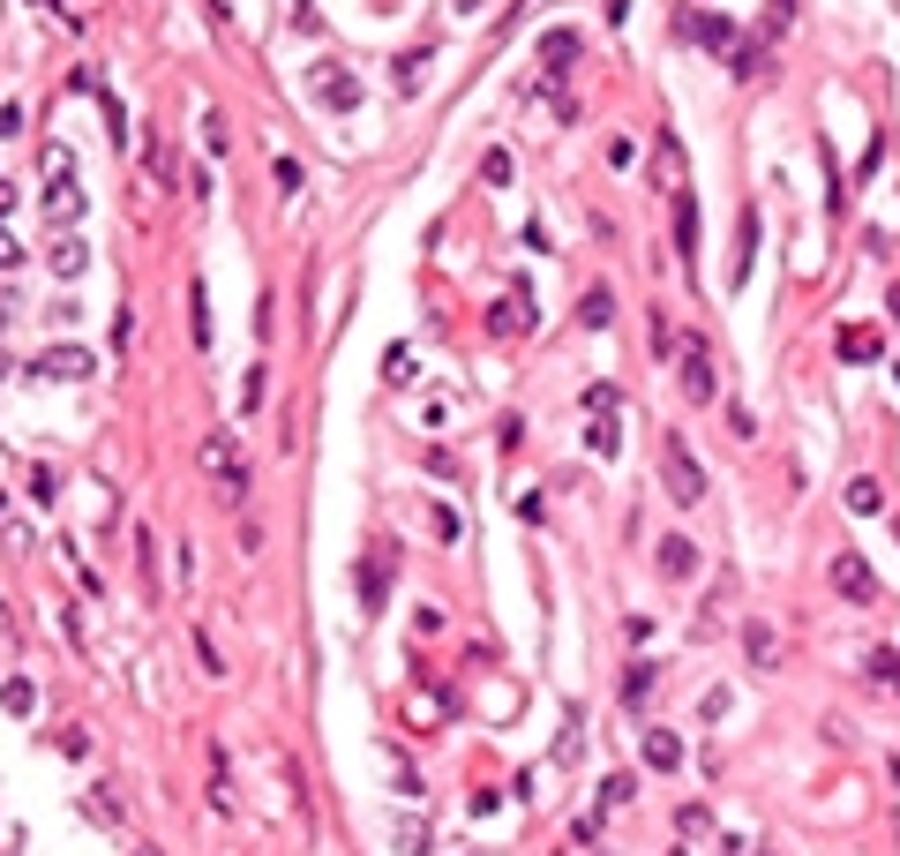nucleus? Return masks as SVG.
Masks as SVG:
<instances>
[{
	"label": "nucleus",
	"mask_w": 900,
	"mask_h": 856,
	"mask_svg": "<svg viewBox=\"0 0 900 856\" xmlns=\"http://www.w3.org/2000/svg\"><path fill=\"white\" fill-rule=\"evenodd\" d=\"M676 391H684L690 406H714V399H720L714 346H706V339H684V353H676Z\"/></svg>",
	"instance_id": "nucleus-3"
},
{
	"label": "nucleus",
	"mask_w": 900,
	"mask_h": 856,
	"mask_svg": "<svg viewBox=\"0 0 900 856\" xmlns=\"http://www.w3.org/2000/svg\"><path fill=\"white\" fill-rule=\"evenodd\" d=\"M203 474L218 481L225 504H249V451H241L233 429H211V436H203Z\"/></svg>",
	"instance_id": "nucleus-1"
},
{
	"label": "nucleus",
	"mask_w": 900,
	"mask_h": 856,
	"mask_svg": "<svg viewBox=\"0 0 900 856\" xmlns=\"http://www.w3.org/2000/svg\"><path fill=\"white\" fill-rule=\"evenodd\" d=\"M98 361H91V346H45V353H31V383H83Z\"/></svg>",
	"instance_id": "nucleus-5"
},
{
	"label": "nucleus",
	"mask_w": 900,
	"mask_h": 856,
	"mask_svg": "<svg viewBox=\"0 0 900 856\" xmlns=\"http://www.w3.org/2000/svg\"><path fill=\"white\" fill-rule=\"evenodd\" d=\"M135 856H158V849H135Z\"/></svg>",
	"instance_id": "nucleus-50"
},
{
	"label": "nucleus",
	"mask_w": 900,
	"mask_h": 856,
	"mask_svg": "<svg viewBox=\"0 0 900 856\" xmlns=\"http://www.w3.org/2000/svg\"><path fill=\"white\" fill-rule=\"evenodd\" d=\"M646 766H653V774H676V766H684V736H676V729H646Z\"/></svg>",
	"instance_id": "nucleus-13"
},
{
	"label": "nucleus",
	"mask_w": 900,
	"mask_h": 856,
	"mask_svg": "<svg viewBox=\"0 0 900 856\" xmlns=\"http://www.w3.org/2000/svg\"><path fill=\"white\" fill-rule=\"evenodd\" d=\"M676 249H684V255H698V195H676Z\"/></svg>",
	"instance_id": "nucleus-20"
},
{
	"label": "nucleus",
	"mask_w": 900,
	"mask_h": 856,
	"mask_svg": "<svg viewBox=\"0 0 900 856\" xmlns=\"http://www.w3.org/2000/svg\"><path fill=\"white\" fill-rule=\"evenodd\" d=\"M0 706H8L16 722H23V714H38V684H31V676H8V684H0Z\"/></svg>",
	"instance_id": "nucleus-21"
},
{
	"label": "nucleus",
	"mask_w": 900,
	"mask_h": 856,
	"mask_svg": "<svg viewBox=\"0 0 900 856\" xmlns=\"http://www.w3.org/2000/svg\"><path fill=\"white\" fill-rule=\"evenodd\" d=\"M83 819H91V826H105V834H121V826H128V812H121V796H113V789H91V796H83Z\"/></svg>",
	"instance_id": "nucleus-16"
},
{
	"label": "nucleus",
	"mask_w": 900,
	"mask_h": 856,
	"mask_svg": "<svg viewBox=\"0 0 900 856\" xmlns=\"http://www.w3.org/2000/svg\"><path fill=\"white\" fill-rule=\"evenodd\" d=\"M428 68V46H413V53H398V91H413V75Z\"/></svg>",
	"instance_id": "nucleus-35"
},
{
	"label": "nucleus",
	"mask_w": 900,
	"mask_h": 856,
	"mask_svg": "<svg viewBox=\"0 0 900 856\" xmlns=\"http://www.w3.org/2000/svg\"><path fill=\"white\" fill-rule=\"evenodd\" d=\"M8 646H16V624H8V608H0V654H8Z\"/></svg>",
	"instance_id": "nucleus-44"
},
{
	"label": "nucleus",
	"mask_w": 900,
	"mask_h": 856,
	"mask_svg": "<svg viewBox=\"0 0 900 856\" xmlns=\"http://www.w3.org/2000/svg\"><path fill=\"white\" fill-rule=\"evenodd\" d=\"M361 602L383 608V556H368V564H361Z\"/></svg>",
	"instance_id": "nucleus-31"
},
{
	"label": "nucleus",
	"mask_w": 900,
	"mask_h": 856,
	"mask_svg": "<svg viewBox=\"0 0 900 856\" xmlns=\"http://www.w3.org/2000/svg\"><path fill=\"white\" fill-rule=\"evenodd\" d=\"M38 173H45V181H68V173H75V151H68V143H45V151H38Z\"/></svg>",
	"instance_id": "nucleus-25"
},
{
	"label": "nucleus",
	"mask_w": 900,
	"mask_h": 856,
	"mask_svg": "<svg viewBox=\"0 0 900 856\" xmlns=\"http://www.w3.org/2000/svg\"><path fill=\"white\" fill-rule=\"evenodd\" d=\"M676 38H684V46H706V53H736V46H744L736 23L714 16V8H684V16H676Z\"/></svg>",
	"instance_id": "nucleus-4"
},
{
	"label": "nucleus",
	"mask_w": 900,
	"mask_h": 856,
	"mask_svg": "<svg viewBox=\"0 0 900 856\" xmlns=\"http://www.w3.org/2000/svg\"><path fill=\"white\" fill-rule=\"evenodd\" d=\"M203 151H211V159L225 151V121H218V113H203Z\"/></svg>",
	"instance_id": "nucleus-42"
},
{
	"label": "nucleus",
	"mask_w": 900,
	"mask_h": 856,
	"mask_svg": "<svg viewBox=\"0 0 900 856\" xmlns=\"http://www.w3.org/2000/svg\"><path fill=\"white\" fill-rule=\"evenodd\" d=\"M540 61H548V68L578 61V38H570V31H548V46H540Z\"/></svg>",
	"instance_id": "nucleus-30"
},
{
	"label": "nucleus",
	"mask_w": 900,
	"mask_h": 856,
	"mask_svg": "<svg viewBox=\"0 0 900 856\" xmlns=\"http://www.w3.org/2000/svg\"><path fill=\"white\" fill-rule=\"evenodd\" d=\"M135 556H143V578H151V594H158V541H151V526L135 534Z\"/></svg>",
	"instance_id": "nucleus-37"
},
{
	"label": "nucleus",
	"mask_w": 900,
	"mask_h": 856,
	"mask_svg": "<svg viewBox=\"0 0 900 856\" xmlns=\"http://www.w3.org/2000/svg\"><path fill=\"white\" fill-rule=\"evenodd\" d=\"M8 849H16V826H0V856H8Z\"/></svg>",
	"instance_id": "nucleus-46"
},
{
	"label": "nucleus",
	"mask_w": 900,
	"mask_h": 856,
	"mask_svg": "<svg viewBox=\"0 0 900 856\" xmlns=\"http://www.w3.org/2000/svg\"><path fill=\"white\" fill-rule=\"evenodd\" d=\"M45 263H53V279H83V271H91V249H83L75 233H61V241H53V255H45Z\"/></svg>",
	"instance_id": "nucleus-14"
},
{
	"label": "nucleus",
	"mask_w": 900,
	"mask_h": 856,
	"mask_svg": "<svg viewBox=\"0 0 900 856\" xmlns=\"http://www.w3.org/2000/svg\"><path fill=\"white\" fill-rule=\"evenodd\" d=\"M863 668H870V684H878L886 698H900V654H893V646H870Z\"/></svg>",
	"instance_id": "nucleus-17"
},
{
	"label": "nucleus",
	"mask_w": 900,
	"mask_h": 856,
	"mask_svg": "<svg viewBox=\"0 0 900 856\" xmlns=\"http://www.w3.org/2000/svg\"><path fill=\"white\" fill-rule=\"evenodd\" d=\"M653 181L668 195H684V143L676 135H653Z\"/></svg>",
	"instance_id": "nucleus-11"
},
{
	"label": "nucleus",
	"mask_w": 900,
	"mask_h": 856,
	"mask_svg": "<svg viewBox=\"0 0 900 856\" xmlns=\"http://www.w3.org/2000/svg\"><path fill=\"white\" fill-rule=\"evenodd\" d=\"M578 323H586V331H608V323H616V301H608V285H593L586 301H578Z\"/></svg>",
	"instance_id": "nucleus-23"
},
{
	"label": "nucleus",
	"mask_w": 900,
	"mask_h": 856,
	"mask_svg": "<svg viewBox=\"0 0 900 856\" xmlns=\"http://www.w3.org/2000/svg\"><path fill=\"white\" fill-rule=\"evenodd\" d=\"M435 534H443V541H458V534H466V518H458L451 504H435Z\"/></svg>",
	"instance_id": "nucleus-41"
},
{
	"label": "nucleus",
	"mask_w": 900,
	"mask_h": 856,
	"mask_svg": "<svg viewBox=\"0 0 900 856\" xmlns=\"http://www.w3.org/2000/svg\"><path fill=\"white\" fill-rule=\"evenodd\" d=\"M428 842H435L428 812H398V819H391V849L398 856H428Z\"/></svg>",
	"instance_id": "nucleus-10"
},
{
	"label": "nucleus",
	"mask_w": 900,
	"mask_h": 856,
	"mask_svg": "<svg viewBox=\"0 0 900 856\" xmlns=\"http://www.w3.org/2000/svg\"><path fill=\"white\" fill-rule=\"evenodd\" d=\"M833 594H840V602H856V608L878 602V578H870V564L856 556V548H840V556H833Z\"/></svg>",
	"instance_id": "nucleus-7"
},
{
	"label": "nucleus",
	"mask_w": 900,
	"mask_h": 856,
	"mask_svg": "<svg viewBox=\"0 0 900 856\" xmlns=\"http://www.w3.org/2000/svg\"><path fill=\"white\" fill-rule=\"evenodd\" d=\"M405 722H413V729H435V722H443V698H435V692H413V698H405Z\"/></svg>",
	"instance_id": "nucleus-24"
},
{
	"label": "nucleus",
	"mask_w": 900,
	"mask_h": 856,
	"mask_svg": "<svg viewBox=\"0 0 900 856\" xmlns=\"http://www.w3.org/2000/svg\"><path fill=\"white\" fill-rule=\"evenodd\" d=\"M690 571H698V548H690L684 534H668V541H660V578H676V586H684Z\"/></svg>",
	"instance_id": "nucleus-15"
},
{
	"label": "nucleus",
	"mask_w": 900,
	"mask_h": 856,
	"mask_svg": "<svg viewBox=\"0 0 900 856\" xmlns=\"http://www.w3.org/2000/svg\"><path fill=\"white\" fill-rule=\"evenodd\" d=\"M660 481H668V496H676V504H706V466H698V459H690V444L684 436H660Z\"/></svg>",
	"instance_id": "nucleus-2"
},
{
	"label": "nucleus",
	"mask_w": 900,
	"mask_h": 856,
	"mask_svg": "<svg viewBox=\"0 0 900 856\" xmlns=\"http://www.w3.org/2000/svg\"><path fill=\"white\" fill-rule=\"evenodd\" d=\"M788 16H796V0H766V38H788Z\"/></svg>",
	"instance_id": "nucleus-34"
},
{
	"label": "nucleus",
	"mask_w": 900,
	"mask_h": 856,
	"mask_svg": "<svg viewBox=\"0 0 900 856\" xmlns=\"http://www.w3.org/2000/svg\"><path fill=\"white\" fill-rule=\"evenodd\" d=\"M473 8H481V0H451V16H473Z\"/></svg>",
	"instance_id": "nucleus-47"
},
{
	"label": "nucleus",
	"mask_w": 900,
	"mask_h": 856,
	"mask_svg": "<svg viewBox=\"0 0 900 856\" xmlns=\"http://www.w3.org/2000/svg\"><path fill=\"white\" fill-rule=\"evenodd\" d=\"M188 316H195V346H211V293H203V279L188 285Z\"/></svg>",
	"instance_id": "nucleus-26"
},
{
	"label": "nucleus",
	"mask_w": 900,
	"mask_h": 856,
	"mask_svg": "<svg viewBox=\"0 0 900 856\" xmlns=\"http://www.w3.org/2000/svg\"><path fill=\"white\" fill-rule=\"evenodd\" d=\"M8 211H16V189H8V181H0V219H8Z\"/></svg>",
	"instance_id": "nucleus-45"
},
{
	"label": "nucleus",
	"mask_w": 900,
	"mask_h": 856,
	"mask_svg": "<svg viewBox=\"0 0 900 856\" xmlns=\"http://www.w3.org/2000/svg\"><path fill=\"white\" fill-rule=\"evenodd\" d=\"M151 181H158V189H173V151H165L158 135H151Z\"/></svg>",
	"instance_id": "nucleus-36"
},
{
	"label": "nucleus",
	"mask_w": 900,
	"mask_h": 856,
	"mask_svg": "<svg viewBox=\"0 0 900 856\" xmlns=\"http://www.w3.org/2000/svg\"><path fill=\"white\" fill-rule=\"evenodd\" d=\"M309 83H315V105H323V113H353V105H361V83H353V68H338V61H323Z\"/></svg>",
	"instance_id": "nucleus-6"
},
{
	"label": "nucleus",
	"mask_w": 900,
	"mask_h": 856,
	"mask_svg": "<svg viewBox=\"0 0 900 856\" xmlns=\"http://www.w3.org/2000/svg\"><path fill=\"white\" fill-rule=\"evenodd\" d=\"M878 165H886V135H870V151H863V159H856V181H870Z\"/></svg>",
	"instance_id": "nucleus-38"
},
{
	"label": "nucleus",
	"mask_w": 900,
	"mask_h": 856,
	"mask_svg": "<svg viewBox=\"0 0 900 856\" xmlns=\"http://www.w3.org/2000/svg\"><path fill=\"white\" fill-rule=\"evenodd\" d=\"M83 211H91V195L75 189V173H68V181H45V225L75 233V225H83Z\"/></svg>",
	"instance_id": "nucleus-8"
},
{
	"label": "nucleus",
	"mask_w": 900,
	"mask_h": 856,
	"mask_svg": "<svg viewBox=\"0 0 900 856\" xmlns=\"http://www.w3.org/2000/svg\"><path fill=\"white\" fill-rule=\"evenodd\" d=\"M653 323V331H646V339H653V353H668V361H676V353H684V339H676V323H668V316H646Z\"/></svg>",
	"instance_id": "nucleus-29"
},
{
	"label": "nucleus",
	"mask_w": 900,
	"mask_h": 856,
	"mask_svg": "<svg viewBox=\"0 0 900 856\" xmlns=\"http://www.w3.org/2000/svg\"><path fill=\"white\" fill-rule=\"evenodd\" d=\"M0 376H8V346H0Z\"/></svg>",
	"instance_id": "nucleus-49"
},
{
	"label": "nucleus",
	"mask_w": 900,
	"mask_h": 856,
	"mask_svg": "<svg viewBox=\"0 0 900 856\" xmlns=\"http://www.w3.org/2000/svg\"><path fill=\"white\" fill-rule=\"evenodd\" d=\"M16 263H23V249H16V233L0 225V271H16Z\"/></svg>",
	"instance_id": "nucleus-43"
},
{
	"label": "nucleus",
	"mask_w": 900,
	"mask_h": 856,
	"mask_svg": "<svg viewBox=\"0 0 900 856\" xmlns=\"http://www.w3.org/2000/svg\"><path fill=\"white\" fill-rule=\"evenodd\" d=\"M886 309H893V323H900V285H893V293H886Z\"/></svg>",
	"instance_id": "nucleus-48"
},
{
	"label": "nucleus",
	"mask_w": 900,
	"mask_h": 856,
	"mask_svg": "<svg viewBox=\"0 0 900 856\" xmlns=\"http://www.w3.org/2000/svg\"><path fill=\"white\" fill-rule=\"evenodd\" d=\"M413 369H421V353H413V346H391V353H383V383H413Z\"/></svg>",
	"instance_id": "nucleus-27"
},
{
	"label": "nucleus",
	"mask_w": 900,
	"mask_h": 856,
	"mask_svg": "<svg viewBox=\"0 0 900 856\" xmlns=\"http://www.w3.org/2000/svg\"><path fill=\"white\" fill-rule=\"evenodd\" d=\"M744 654H750V668H758V676H773L788 646H780V632L766 624V616H750V624H744Z\"/></svg>",
	"instance_id": "nucleus-9"
},
{
	"label": "nucleus",
	"mask_w": 900,
	"mask_h": 856,
	"mask_svg": "<svg viewBox=\"0 0 900 856\" xmlns=\"http://www.w3.org/2000/svg\"><path fill=\"white\" fill-rule=\"evenodd\" d=\"M488 323H496L503 339H510V331H526V301H503V309H496V316H488Z\"/></svg>",
	"instance_id": "nucleus-33"
},
{
	"label": "nucleus",
	"mask_w": 900,
	"mask_h": 856,
	"mask_svg": "<svg viewBox=\"0 0 900 856\" xmlns=\"http://www.w3.org/2000/svg\"><path fill=\"white\" fill-rule=\"evenodd\" d=\"M630 796H638V782H630V774H608V782H600V812H623Z\"/></svg>",
	"instance_id": "nucleus-28"
},
{
	"label": "nucleus",
	"mask_w": 900,
	"mask_h": 856,
	"mask_svg": "<svg viewBox=\"0 0 900 856\" xmlns=\"http://www.w3.org/2000/svg\"><path fill=\"white\" fill-rule=\"evenodd\" d=\"M676 834H714V812H706V804H684V812H676Z\"/></svg>",
	"instance_id": "nucleus-32"
},
{
	"label": "nucleus",
	"mask_w": 900,
	"mask_h": 856,
	"mask_svg": "<svg viewBox=\"0 0 900 856\" xmlns=\"http://www.w3.org/2000/svg\"><path fill=\"white\" fill-rule=\"evenodd\" d=\"M848 511H856V518H878V511H886V489H878L870 474H856L848 481Z\"/></svg>",
	"instance_id": "nucleus-19"
},
{
	"label": "nucleus",
	"mask_w": 900,
	"mask_h": 856,
	"mask_svg": "<svg viewBox=\"0 0 900 856\" xmlns=\"http://www.w3.org/2000/svg\"><path fill=\"white\" fill-rule=\"evenodd\" d=\"M833 353H840V361H856V369H863V361H878V353H886V339H878L870 323H840Z\"/></svg>",
	"instance_id": "nucleus-12"
},
{
	"label": "nucleus",
	"mask_w": 900,
	"mask_h": 856,
	"mask_svg": "<svg viewBox=\"0 0 900 856\" xmlns=\"http://www.w3.org/2000/svg\"><path fill=\"white\" fill-rule=\"evenodd\" d=\"M586 451H593V459H616V451H623V436H616V413H593Z\"/></svg>",
	"instance_id": "nucleus-22"
},
{
	"label": "nucleus",
	"mask_w": 900,
	"mask_h": 856,
	"mask_svg": "<svg viewBox=\"0 0 900 856\" xmlns=\"http://www.w3.org/2000/svg\"><path fill=\"white\" fill-rule=\"evenodd\" d=\"M586 413H616V383H586Z\"/></svg>",
	"instance_id": "nucleus-39"
},
{
	"label": "nucleus",
	"mask_w": 900,
	"mask_h": 856,
	"mask_svg": "<svg viewBox=\"0 0 900 856\" xmlns=\"http://www.w3.org/2000/svg\"><path fill=\"white\" fill-rule=\"evenodd\" d=\"M653 684H660V668L638 662L630 676H623V706H630V714H646V706H653Z\"/></svg>",
	"instance_id": "nucleus-18"
},
{
	"label": "nucleus",
	"mask_w": 900,
	"mask_h": 856,
	"mask_svg": "<svg viewBox=\"0 0 900 856\" xmlns=\"http://www.w3.org/2000/svg\"><path fill=\"white\" fill-rule=\"evenodd\" d=\"M263 383H271V376H263V369H249V376H241V406H249V413L263 406Z\"/></svg>",
	"instance_id": "nucleus-40"
}]
</instances>
